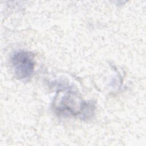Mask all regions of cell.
Segmentation results:
<instances>
[{"label": "cell", "instance_id": "obj_1", "mask_svg": "<svg viewBox=\"0 0 146 146\" xmlns=\"http://www.w3.org/2000/svg\"><path fill=\"white\" fill-rule=\"evenodd\" d=\"M11 63L15 75L19 79L29 78L34 71V55L30 51L20 50L15 52L11 56Z\"/></svg>", "mask_w": 146, "mask_h": 146}]
</instances>
